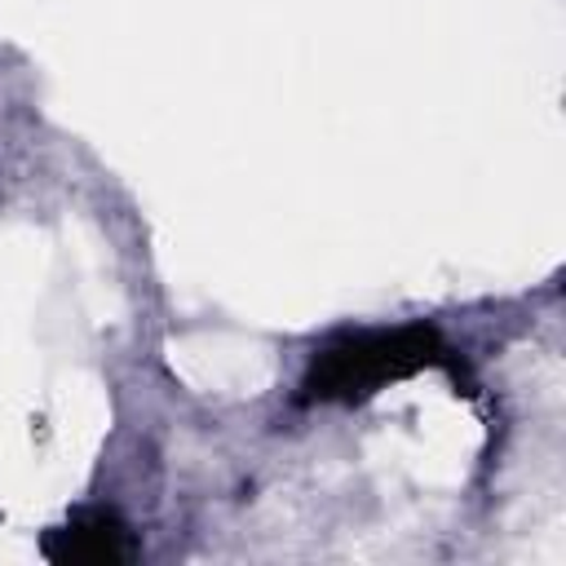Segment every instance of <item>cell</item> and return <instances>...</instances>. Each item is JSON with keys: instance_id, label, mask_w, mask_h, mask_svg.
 Masks as SVG:
<instances>
[{"instance_id": "6da1fadb", "label": "cell", "mask_w": 566, "mask_h": 566, "mask_svg": "<svg viewBox=\"0 0 566 566\" xmlns=\"http://www.w3.org/2000/svg\"><path fill=\"white\" fill-rule=\"evenodd\" d=\"M424 367H455L447 340L424 327L407 323L394 332H358L323 345L301 380L305 402H363L389 380H407Z\"/></svg>"}, {"instance_id": "7a4b0ae2", "label": "cell", "mask_w": 566, "mask_h": 566, "mask_svg": "<svg viewBox=\"0 0 566 566\" xmlns=\"http://www.w3.org/2000/svg\"><path fill=\"white\" fill-rule=\"evenodd\" d=\"M44 557L57 566H119L137 557V544L115 513L88 509L44 535Z\"/></svg>"}]
</instances>
